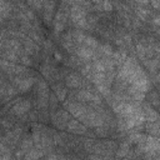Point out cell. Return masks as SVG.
<instances>
[{
	"instance_id": "1",
	"label": "cell",
	"mask_w": 160,
	"mask_h": 160,
	"mask_svg": "<svg viewBox=\"0 0 160 160\" xmlns=\"http://www.w3.org/2000/svg\"><path fill=\"white\" fill-rule=\"evenodd\" d=\"M82 125H85L86 128H99V126H101L102 124H104V121H102V118L96 112V111H94V110H91V109H88L86 110V112L80 118V119H78Z\"/></svg>"
},
{
	"instance_id": "2",
	"label": "cell",
	"mask_w": 160,
	"mask_h": 160,
	"mask_svg": "<svg viewBox=\"0 0 160 160\" xmlns=\"http://www.w3.org/2000/svg\"><path fill=\"white\" fill-rule=\"evenodd\" d=\"M70 16L72 22L79 26V28H85L86 26V11L84 8H81V5L79 2H74L72 8L70 9Z\"/></svg>"
},
{
	"instance_id": "3",
	"label": "cell",
	"mask_w": 160,
	"mask_h": 160,
	"mask_svg": "<svg viewBox=\"0 0 160 160\" xmlns=\"http://www.w3.org/2000/svg\"><path fill=\"white\" fill-rule=\"evenodd\" d=\"M12 84L16 86V90L18 91L25 92L34 84V78L32 76H20V75H16L12 79Z\"/></svg>"
},
{
	"instance_id": "4",
	"label": "cell",
	"mask_w": 160,
	"mask_h": 160,
	"mask_svg": "<svg viewBox=\"0 0 160 160\" xmlns=\"http://www.w3.org/2000/svg\"><path fill=\"white\" fill-rule=\"evenodd\" d=\"M38 105L41 109H46L49 105V91L45 81H39L38 86Z\"/></svg>"
},
{
	"instance_id": "5",
	"label": "cell",
	"mask_w": 160,
	"mask_h": 160,
	"mask_svg": "<svg viewBox=\"0 0 160 160\" xmlns=\"http://www.w3.org/2000/svg\"><path fill=\"white\" fill-rule=\"evenodd\" d=\"M65 108L68 109V111L74 115L76 119H80L88 110V108L81 104V102H76V101H66L65 102Z\"/></svg>"
},
{
	"instance_id": "6",
	"label": "cell",
	"mask_w": 160,
	"mask_h": 160,
	"mask_svg": "<svg viewBox=\"0 0 160 160\" xmlns=\"http://www.w3.org/2000/svg\"><path fill=\"white\" fill-rule=\"evenodd\" d=\"M69 120H70V116H69V114H68L66 110L58 111V112L52 114V116H51V121H52V124L58 129H65Z\"/></svg>"
},
{
	"instance_id": "7",
	"label": "cell",
	"mask_w": 160,
	"mask_h": 160,
	"mask_svg": "<svg viewBox=\"0 0 160 160\" xmlns=\"http://www.w3.org/2000/svg\"><path fill=\"white\" fill-rule=\"evenodd\" d=\"M66 19H68V15L64 10H59L55 15V20H54V28H55V34L59 35L62 30H64V26L66 24Z\"/></svg>"
},
{
	"instance_id": "8",
	"label": "cell",
	"mask_w": 160,
	"mask_h": 160,
	"mask_svg": "<svg viewBox=\"0 0 160 160\" xmlns=\"http://www.w3.org/2000/svg\"><path fill=\"white\" fill-rule=\"evenodd\" d=\"M66 128L72 134H76V135H82L86 132L88 128L85 125H82L78 119H74V120H69L68 124H66Z\"/></svg>"
},
{
	"instance_id": "9",
	"label": "cell",
	"mask_w": 160,
	"mask_h": 160,
	"mask_svg": "<svg viewBox=\"0 0 160 160\" xmlns=\"http://www.w3.org/2000/svg\"><path fill=\"white\" fill-rule=\"evenodd\" d=\"M78 100L81 101V102H86V101H90V102H95V104H100V98L95 94H92L91 91L89 90H80L78 92Z\"/></svg>"
},
{
	"instance_id": "10",
	"label": "cell",
	"mask_w": 160,
	"mask_h": 160,
	"mask_svg": "<svg viewBox=\"0 0 160 160\" xmlns=\"http://www.w3.org/2000/svg\"><path fill=\"white\" fill-rule=\"evenodd\" d=\"M30 108H31L30 101H29V100H22V101L16 102V104L12 106L11 112L15 114V115H18V116H21V115L26 114V112L30 110Z\"/></svg>"
},
{
	"instance_id": "11",
	"label": "cell",
	"mask_w": 160,
	"mask_h": 160,
	"mask_svg": "<svg viewBox=\"0 0 160 160\" xmlns=\"http://www.w3.org/2000/svg\"><path fill=\"white\" fill-rule=\"evenodd\" d=\"M32 146H34L32 139H31L30 136H26V138L21 141V144H20V150L16 152V156H18V158H20V156L25 155L26 152H29V151L32 149Z\"/></svg>"
},
{
	"instance_id": "12",
	"label": "cell",
	"mask_w": 160,
	"mask_h": 160,
	"mask_svg": "<svg viewBox=\"0 0 160 160\" xmlns=\"http://www.w3.org/2000/svg\"><path fill=\"white\" fill-rule=\"evenodd\" d=\"M75 52H76V55H78V58L79 59H81V60H90L92 56H94V50H91L90 48H88V46H79L76 50H75Z\"/></svg>"
},
{
	"instance_id": "13",
	"label": "cell",
	"mask_w": 160,
	"mask_h": 160,
	"mask_svg": "<svg viewBox=\"0 0 160 160\" xmlns=\"http://www.w3.org/2000/svg\"><path fill=\"white\" fill-rule=\"evenodd\" d=\"M65 82H66V85H68V88H70V89H76V88H79L80 85H81V79H80V76L78 75V74H69L68 76H66V79H65Z\"/></svg>"
},
{
	"instance_id": "14",
	"label": "cell",
	"mask_w": 160,
	"mask_h": 160,
	"mask_svg": "<svg viewBox=\"0 0 160 160\" xmlns=\"http://www.w3.org/2000/svg\"><path fill=\"white\" fill-rule=\"evenodd\" d=\"M54 8H55V2H44V20L46 24L51 21Z\"/></svg>"
},
{
	"instance_id": "15",
	"label": "cell",
	"mask_w": 160,
	"mask_h": 160,
	"mask_svg": "<svg viewBox=\"0 0 160 160\" xmlns=\"http://www.w3.org/2000/svg\"><path fill=\"white\" fill-rule=\"evenodd\" d=\"M44 154H45V151H44L42 149L35 148V149H31L29 152L25 154V160H38V159H40Z\"/></svg>"
},
{
	"instance_id": "16",
	"label": "cell",
	"mask_w": 160,
	"mask_h": 160,
	"mask_svg": "<svg viewBox=\"0 0 160 160\" xmlns=\"http://www.w3.org/2000/svg\"><path fill=\"white\" fill-rule=\"evenodd\" d=\"M84 44H85V46L90 48L91 50L99 48V42H98V40H96L95 38H92V36H88V35H86V36H85V40H84Z\"/></svg>"
},
{
	"instance_id": "17",
	"label": "cell",
	"mask_w": 160,
	"mask_h": 160,
	"mask_svg": "<svg viewBox=\"0 0 160 160\" xmlns=\"http://www.w3.org/2000/svg\"><path fill=\"white\" fill-rule=\"evenodd\" d=\"M66 89L65 88H62V86H60V85H58V86H55V96H56V99H58V101H62L64 99H65V96H66Z\"/></svg>"
},
{
	"instance_id": "18",
	"label": "cell",
	"mask_w": 160,
	"mask_h": 160,
	"mask_svg": "<svg viewBox=\"0 0 160 160\" xmlns=\"http://www.w3.org/2000/svg\"><path fill=\"white\" fill-rule=\"evenodd\" d=\"M144 115H145V120H148L149 122H154V121H158V112L156 111H154V110H151V109H148L146 110V112H144Z\"/></svg>"
},
{
	"instance_id": "19",
	"label": "cell",
	"mask_w": 160,
	"mask_h": 160,
	"mask_svg": "<svg viewBox=\"0 0 160 160\" xmlns=\"http://www.w3.org/2000/svg\"><path fill=\"white\" fill-rule=\"evenodd\" d=\"M18 94V90L14 88V86H11V85H6V88H5V100L4 101H8V99H11L12 96H15Z\"/></svg>"
},
{
	"instance_id": "20",
	"label": "cell",
	"mask_w": 160,
	"mask_h": 160,
	"mask_svg": "<svg viewBox=\"0 0 160 160\" xmlns=\"http://www.w3.org/2000/svg\"><path fill=\"white\" fill-rule=\"evenodd\" d=\"M9 12H10V4L5 1H0V15L5 18L9 15Z\"/></svg>"
},
{
	"instance_id": "21",
	"label": "cell",
	"mask_w": 160,
	"mask_h": 160,
	"mask_svg": "<svg viewBox=\"0 0 160 160\" xmlns=\"http://www.w3.org/2000/svg\"><path fill=\"white\" fill-rule=\"evenodd\" d=\"M128 152H129V145H128L126 142H124V144L121 145V148L116 151V156H118V158H122V156L128 155Z\"/></svg>"
},
{
	"instance_id": "22",
	"label": "cell",
	"mask_w": 160,
	"mask_h": 160,
	"mask_svg": "<svg viewBox=\"0 0 160 160\" xmlns=\"http://www.w3.org/2000/svg\"><path fill=\"white\" fill-rule=\"evenodd\" d=\"M72 36H74V40L75 41H78V42H84V40H85V34L84 32H81V31H74V34H72Z\"/></svg>"
},
{
	"instance_id": "23",
	"label": "cell",
	"mask_w": 160,
	"mask_h": 160,
	"mask_svg": "<svg viewBox=\"0 0 160 160\" xmlns=\"http://www.w3.org/2000/svg\"><path fill=\"white\" fill-rule=\"evenodd\" d=\"M148 128L150 129L149 131L152 132L154 135H158V130H159V125H158V121H154V122H149L148 124Z\"/></svg>"
},
{
	"instance_id": "24",
	"label": "cell",
	"mask_w": 160,
	"mask_h": 160,
	"mask_svg": "<svg viewBox=\"0 0 160 160\" xmlns=\"http://www.w3.org/2000/svg\"><path fill=\"white\" fill-rule=\"evenodd\" d=\"M98 49H100L101 52H104L105 55H112V49L109 45H99Z\"/></svg>"
},
{
	"instance_id": "25",
	"label": "cell",
	"mask_w": 160,
	"mask_h": 160,
	"mask_svg": "<svg viewBox=\"0 0 160 160\" xmlns=\"http://www.w3.org/2000/svg\"><path fill=\"white\" fill-rule=\"evenodd\" d=\"M28 5H29L30 8H34L35 10H40V9L44 6V2H41V1H29Z\"/></svg>"
},
{
	"instance_id": "26",
	"label": "cell",
	"mask_w": 160,
	"mask_h": 160,
	"mask_svg": "<svg viewBox=\"0 0 160 160\" xmlns=\"http://www.w3.org/2000/svg\"><path fill=\"white\" fill-rule=\"evenodd\" d=\"M136 14L140 16V19L145 20L146 16L149 15V10H146V9H138V10H136Z\"/></svg>"
},
{
	"instance_id": "27",
	"label": "cell",
	"mask_w": 160,
	"mask_h": 160,
	"mask_svg": "<svg viewBox=\"0 0 160 160\" xmlns=\"http://www.w3.org/2000/svg\"><path fill=\"white\" fill-rule=\"evenodd\" d=\"M41 72H42L46 78H49V76L51 75V68H50L49 65H42V66H41Z\"/></svg>"
},
{
	"instance_id": "28",
	"label": "cell",
	"mask_w": 160,
	"mask_h": 160,
	"mask_svg": "<svg viewBox=\"0 0 160 160\" xmlns=\"http://www.w3.org/2000/svg\"><path fill=\"white\" fill-rule=\"evenodd\" d=\"M20 62L22 64V66H29V65H31V60H30V58L26 56V55H24V56L20 58Z\"/></svg>"
},
{
	"instance_id": "29",
	"label": "cell",
	"mask_w": 160,
	"mask_h": 160,
	"mask_svg": "<svg viewBox=\"0 0 160 160\" xmlns=\"http://www.w3.org/2000/svg\"><path fill=\"white\" fill-rule=\"evenodd\" d=\"M5 88H6V85L4 84V80H2V78H0V99L5 95Z\"/></svg>"
},
{
	"instance_id": "30",
	"label": "cell",
	"mask_w": 160,
	"mask_h": 160,
	"mask_svg": "<svg viewBox=\"0 0 160 160\" xmlns=\"http://www.w3.org/2000/svg\"><path fill=\"white\" fill-rule=\"evenodd\" d=\"M101 5L104 6V10H106V11H109V10H111V9H112V5H111L110 2H108V1L101 2Z\"/></svg>"
},
{
	"instance_id": "31",
	"label": "cell",
	"mask_w": 160,
	"mask_h": 160,
	"mask_svg": "<svg viewBox=\"0 0 160 160\" xmlns=\"http://www.w3.org/2000/svg\"><path fill=\"white\" fill-rule=\"evenodd\" d=\"M46 160H58V156L54 155V154H51V155H49V156L46 158Z\"/></svg>"
},
{
	"instance_id": "32",
	"label": "cell",
	"mask_w": 160,
	"mask_h": 160,
	"mask_svg": "<svg viewBox=\"0 0 160 160\" xmlns=\"http://www.w3.org/2000/svg\"><path fill=\"white\" fill-rule=\"evenodd\" d=\"M151 5H152L154 8H159V6H160V2H159V1H151Z\"/></svg>"
},
{
	"instance_id": "33",
	"label": "cell",
	"mask_w": 160,
	"mask_h": 160,
	"mask_svg": "<svg viewBox=\"0 0 160 160\" xmlns=\"http://www.w3.org/2000/svg\"><path fill=\"white\" fill-rule=\"evenodd\" d=\"M154 22H155V24H159V16H155V19H154Z\"/></svg>"
},
{
	"instance_id": "34",
	"label": "cell",
	"mask_w": 160,
	"mask_h": 160,
	"mask_svg": "<svg viewBox=\"0 0 160 160\" xmlns=\"http://www.w3.org/2000/svg\"><path fill=\"white\" fill-rule=\"evenodd\" d=\"M55 58L59 60V59H61V55H59V52H55Z\"/></svg>"
},
{
	"instance_id": "35",
	"label": "cell",
	"mask_w": 160,
	"mask_h": 160,
	"mask_svg": "<svg viewBox=\"0 0 160 160\" xmlns=\"http://www.w3.org/2000/svg\"><path fill=\"white\" fill-rule=\"evenodd\" d=\"M2 19H4V18H2V16H1V15H0V22H1V21H2Z\"/></svg>"
}]
</instances>
